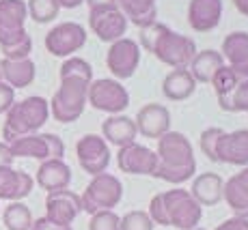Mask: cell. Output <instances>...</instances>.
Instances as JSON below:
<instances>
[{"label": "cell", "instance_id": "obj_11", "mask_svg": "<svg viewBox=\"0 0 248 230\" xmlns=\"http://www.w3.org/2000/svg\"><path fill=\"white\" fill-rule=\"evenodd\" d=\"M76 157L87 174L97 176L106 172V168L110 166V146L97 133H87L76 144Z\"/></svg>", "mask_w": 248, "mask_h": 230}, {"label": "cell", "instance_id": "obj_3", "mask_svg": "<svg viewBox=\"0 0 248 230\" xmlns=\"http://www.w3.org/2000/svg\"><path fill=\"white\" fill-rule=\"evenodd\" d=\"M147 213L154 219V224L190 230L201 224L203 207L190 196L188 189H169L151 198Z\"/></svg>", "mask_w": 248, "mask_h": 230}, {"label": "cell", "instance_id": "obj_32", "mask_svg": "<svg viewBox=\"0 0 248 230\" xmlns=\"http://www.w3.org/2000/svg\"><path fill=\"white\" fill-rule=\"evenodd\" d=\"M218 105L225 112H248V78L240 80L237 86L233 88V93Z\"/></svg>", "mask_w": 248, "mask_h": 230}, {"label": "cell", "instance_id": "obj_13", "mask_svg": "<svg viewBox=\"0 0 248 230\" xmlns=\"http://www.w3.org/2000/svg\"><path fill=\"white\" fill-rule=\"evenodd\" d=\"M82 213V200L76 191L61 189L52 191L46 198V217L59 226H71L74 219Z\"/></svg>", "mask_w": 248, "mask_h": 230}, {"label": "cell", "instance_id": "obj_14", "mask_svg": "<svg viewBox=\"0 0 248 230\" xmlns=\"http://www.w3.org/2000/svg\"><path fill=\"white\" fill-rule=\"evenodd\" d=\"M117 166H119V170L125 172V174L154 176L155 166H158V155H155V151H151V148L134 142V144H127V146L119 148Z\"/></svg>", "mask_w": 248, "mask_h": 230}, {"label": "cell", "instance_id": "obj_10", "mask_svg": "<svg viewBox=\"0 0 248 230\" xmlns=\"http://www.w3.org/2000/svg\"><path fill=\"white\" fill-rule=\"evenodd\" d=\"M140 65V45L134 39H123L110 43L106 54V67L114 75V80H130Z\"/></svg>", "mask_w": 248, "mask_h": 230}, {"label": "cell", "instance_id": "obj_38", "mask_svg": "<svg viewBox=\"0 0 248 230\" xmlns=\"http://www.w3.org/2000/svg\"><path fill=\"white\" fill-rule=\"evenodd\" d=\"M13 103H16V90L9 84L0 82V114H7Z\"/></svg>", "mask_w": 248, "mask_h": 230}, {"label": "cell", "instance_id": "obj_42", "mask_svg": "<svg viewBox=\"0 0 248 230\" xmlns=\"http://www.w3.org/2000/svg\"><path fill=\"white\" fill-rule=\"evenodd\" d=\"M13 153L9 148L7 142H0V168H7V166H13Z\"/></svg>", "mask_w": 248, "mask_h": 230}, {"label": "cell", "instance_id": "obj_30", "mask_svg": "<svg viewBox=\"0 0 248 230\" xmlns=\"http://www.w3.org/2000/svg\"><path fill=\"white\" fill-rule=\"evenodd\" d=\"M28 17L37 24H50L52 20L59 17L61 4L59 0H28L26 4Z\"/></svg>", "mask_w": 248, "mask_h": 230}, {"label": "cell", "instance_id": "obj_15", "mask_svg": "<svg viewBox=\"0 0 248 230\" xmlns=\"http://www.w3.org/2000/svg\"><path fill=\"white\" fill-rule=\"evenodd\" d=\"M89 26L93 35L104 43H114L123 39L127 30V17L121 9H108V11H89Z\"/></svg>", "mask_w": 248, "mask_h": 230}, {"label": "cell", "instance_id": "obj_22", "mask_svg": "<svg viewBox=\"0 0 248 230\" xmlns=\"http://www.w3.org/2000/svg\"><path fill=\"white\" fill-rule=\"evenodd\" d=\"M222 200L229 204V209H231L237 217L248 219V166H244L229 181H225Z\"/></svg>", "mask_w": 248, "mask_h": 230}, {"label": "cell", "instance_id": "obj_24", "mask_svg": "<svg viewBox=\"0 0 248 230\" xmlns=\"http://www.w3.org/2000/svg\"><path fill=\"white\" fill-rule=\"evenodd\" d=\"M222 189H225V181L218 172H203L194 176L192 187L188 191L201 207H214L222 200Z\"/></svg>", "mask_w": 248, "mask_h": 230}, {"label": "cell", "instance_id": "obj_36", "mask_svg": "<svg viewBox=\"0 0 248 230\" xmlns=\"http://www.w3.org/2000/svg\"><path fill=\"white\" fill-rule=\"evenodd\" d=\"M119 222H121V217L114 211H97L91 215L89 230H121Z\"/></svg>", "mask_w": 248, "mask_h": 230}, {"label": "cell", "instance_id": "obj_12", "mask_svg": "<svg viewBox=\"0 0 248 230\" xmlns=\"http://www.w3.org/2000/svg\"><path fill=\"white\" fill-rule=\"evenodd\" d=\"M28 9L24 0H0V47H9L28 35L24 24Z\"/></svg>", "mask_w": 248, "mask_h": 230}, {"label": "cell", "instance_id": "obj_8", "mask_svg": "<svg viewBox=\"0 0 248 230\" xmlns=\"http://www.w3.org/2000/svg\"><path fill=\"white\" fill-rule=\"evenodd\" d=\"M13 157H31V159H63L65 155V144L56 133H31L13 140L11 144Z\"/></svg>", "mask_w": 248, "mask_h": 230}, {"label": "cell", "instance_id": "obj_6", "mask_svg": "<svg viewBox=\"0 0 248 230\" xmlns=\"http://www.w3.org/2000/svg\"><path fill=\"white\" fill-rule=\"evenodd\" d=\"M123 198V185L114 174L102 172V174L93 176L91 183L87 185L84 194L80 196L82 200V211L87 213H97V211H112L121 202Z\"/></svg>", "mask_w": 248, "mask_h": 230}, {"label": "cell", "instance_id": "obj_41", "mask_svg": "<svg viewBox=\"0 0 248 230\" xmlns=\"http://www.w3.org/2000/svg\"><path fill=\"white\" fill-rule=\"evenodd\" d=\"M31 230H71V226H59V224L50 222L47 217H39L32 222Z\"/></svg>", "mask_w": 248, "mask_h": 230}, {"label": "cell", "instance_id": "obj_43", "mask_svg": "<svg viewBox=\"0 0 248 230\" xmlns=\"http://www.w3.org/2000/svg\"><path fill=\"white\" fill-rule=\"evenodd\" d=\"M233 7H235L244 17H248V0H233Z\"/></svg>", "mask_w": 248, "mask_h": 230}, {"label": "cell", "instance_id": "obj_17", "mask_svg": "<svg viewBox=\"0 0 248 230\" xmlns=\"http://www.w3.org/2000/svg\"><path fill=\"white\" fill-rule=\"evenodd\" d=\"M216 159L218 164L242 168L248 166V129H235V131L222 133L218 138Z\"/></svg>", "mask_w": 248, "mask_h": 230}, {"label": "cell", "instance_id": "obj_37", "mask_svg": "<svg viewBox=\"0 0 248 230\" xmlns=\"http://www.w3.org/2000/svg\"><path fill=\"white\" fill-rule=\"evenodd\" d=\"M2 52V58L7 60H24V58H31V52H32V39L31 35H26L24 39H20L17 43L9 47H0Z\"/></svg>", "mask_w": 248, "mask_h": 230}, {"label": "cell", "instance_id": "obj_19", "mask_svg": "<svg viewBox=\"0 0 248 230\" xmlns=\"http://www.w3.org/2000/svg\"><path fill=\"white\" fill-rule=\"evenodd\" d=\"M220 54L237 78L240 80L248 78V32L244 30L229 32L225 41H222Z\"/></svg>", "mask_w": 248, "mask_h": 230}, {"label": "cell", "instance_id": "obj_7", "mask_svg": "<svg viewBox=\"0 0 248 230\" xmlns=\"http://www.w3.org/2000/svg\"><path fill=\"white\" fill-rule=\"evenodd\" d=\"M87 103H91L95 110L106 114H121L130 105V93L119 80L114 78H99L89 84Z\"/></svg>", "mask_w": 248, "mask_h": 230}, {"label": "cell", "instance_id": "obj_1", "mask_svg": "<svg viewBox=\"0 0 248 230\" xmlns=\"http://www.w3.org/2000/svg\"><path fill=\"white\" fill-rule=\"evenodd\" d=\"M158 166L154 176L170 185H181L190 181L197 172L192 142L179 131H169L158 140Z\"/></svg>", "mask_w": 248, "mask_h": 230}, {"label": "cell", "instance_id": "obj_29", "mask_svg": "<svg viewBox=\"0 0 248 230\" xmlns=\"http://www.w3.org/2000/svg\"><path fill=\"white\" fill-rule=\"evenodd\" d=\"M32 213L26 204L22 202H9V207H4L2 213V224L7 230H31L32 226Z\"/></svg>", "mask_w": 248, "mask_h": 230}, {"label": "cell", "instance_id": "obj_39", "mask_svg": "<svg viewBox=\"0 0 248 230\" xmlns=\"http://www.w3.org/2000/svg\"><path fill=\"white\" fill-rule=\"evenodd\" d=\"M216 230H248V219L246 217H237V215H233V217L225 219L222 224H218Z\"/></svg>", "mask_w": 248, "mask_h": 230}, {"label": "cell", "instance_id": "obj_44", "mask_svg": "<svg viewBox=\"0 0 248 230\" xmlns=\"http://www.w3.org/2000/svg\"><path fill=\"white\" fill-rule=\"evenodd\" d=\"M84 0H59V4L63 9H76V7H80Z\"/></svg>", "mask_w": 248, "mask_h": 230}, {"label": "cell", "instance_id": "obj_27", "mask_svg": "<svg viewBox=\"0 0 248 230\" xmlns=\"http://www.w3.org/2000/svg\"><path fill=\"white\" fill-rule=\"evenodd\" d=\"M225 58H222L220 52L216 50H201L194 54L192 63H190L188 71L192 73L194 82H201V84H209L212 82V78L218 73V69L220 67H225Z\"/></svg>", "mask_w": 248, "mask_h": 230}, {"label": "cell", "instance_id": "obj_26", "mask_svg": "<svg viewBox=\"0 0 248 230\" xmlns=\"http://www.w3.org/2000/svg\"><path fill=\"white\" fill-rule=\"evenodd\" d=\"M194 90H197V82L188 69H173L162 80V95L170 101H184L192 97Z\"/></svg>", "mask_w": 248, "mask_h": 230}, {"label": "cell", "instance_id": "obj_16", "mask_svg": "<svg viewBox=\"0 0 248 230\" xmlns=\"http://www.w3.org/2000/svg\"><path fill=\"white\" fill-rule=\"evenodd\" d=\"M134 123L140 136L160 140L164 133L170 131V112L162 103H147L138 110Z\"/></svg>", "mask_w": 248, "mask_h": 230}, {"label": "cell", "instance_id": "obj_9", "mask_svg": "<svg viewBox=\"0 0 248 230\" xmlns=\"http://www.w3.org/2000/svg\"><path fill=\"white\" fill-rule=\"evenodd\" d=\"M87 43V30L76 22L56 24L46 35V50L56 58H69Z\"/></svg>", "mask_w": 248, "mask_h": 230}, {"label": "cell", "instance_id": "obj_5", "mask_svg": "<svg viewBox=\"0 0 248 230\" xmlns=\"http://www.w3.org/2000/svg\"><path fill=\"white\" fill-rule=\"evenodd\" d=\"M89 84L82 78H74V75H65L61 78V86L56 93L52 95L50 112L59 123H74L82 116L84 108H87V93Z\"/></svg>", "mask_w": 248, "mask_h": 230}, {"label": "cell", "instance_id": "obj_4", "mask_svg": "<svg viewBox=\"0 0 248 230\" xmlns=\"http://www.w3.org/2000/svg\"><path fill=\"white\" fill-rule=\"evenodd\" d=\"M47 116H50V101H46L39 95L26 97L22 101H16L11 105V110L7 112L2 125V138L7 144H11L13 140L31 133H39V129L46 125Z\"/></svg>", "mask_w": 248, "mask_h": 230}, {"label": "cell", "instance_id": "obj_45", "mask_svg": "<svg viewBox=\"0 0 248 230\" xmlns=\"http://www.w3.org/2000/svg\"><path fill=\"white\" fill-rule=\"evenodd\" d=\"M190 230H205V228H199V226H197V228H190Z\"/></svg>", "mask_w": 248, "mask_h": 230}, {"label": "cell", "instance_id": "obj_40", "mask_svg": "<svg viewBox=\"0 0 248 230\" xmlns=\"http://www.w3.org/2000/svg\"><path fill=\"white\" fill-rule=\"evenodd\" d=\"M89 4V11H108V9H119L117 0H84Z\"/></svg>", "mask_w": 248, "mask_h": 230}, {"label": "cell", "instance_id": "obj_23", "mask_svg": "<svg viewBox=\"0 0 248 230\" xmlns=\"http://www.w3.org/2000/svg\"><path fill=\"white\" fill-rule=\"evenodd\" d=\"M35 181L39 183L41 189L47 191V194L61 191V189H69L71 168L65 164L63 159H46V161H41Z\"/></svg>", "mask_w": 248, "mask_h": 230}, {"label": "cell", "instance_id": "obj_31", "mask_svg": "<svg viewBox=\"0 0 248 230\" xmlns=\"http://www.w3.org/2000/svg\"><path fill=\"white\" fill-rule=\"evenodd\" d=\"M237 82H240V78L233 73V69L229 65H225V67H220V69H218V73L214 75L212 82H209L214 86V93H216V97H218V103L225 101L229 95L233 93V88L237 86Z\"/></svg>", "mask_w": 248, "mask_h": 230}, {"label": "cell", "instance_id": "obj_35", "mask_svg": "<svg viewBox=\"0 0 248 230\" xmlns=\"http://www.w3.org/2000/svg\"><path fill=\"white\" fill-rule=\"evenodd\" d=\"M222 129L220 127H207L205 131L201 133V138H199V146H201V153L205 157H207L209 161H216V146H218V138L222 136Z\"/></svg>", "mask_w": 248, "mask_h": 230}, {"label": "cell", "instance_id": "obj_25", "mask_svg": "<svg viewBox=\"0 0 248 230\" xmlns=\"http://www.w3.org/2000/svg\"><path fill=\"white\" fill-rule=\"evenodd\" d=\"M35 75H37V67L31 58H24V60L0 58V82L9 84L13 90L31 86L35 82Z\"/></svg>", "mask_w": 248, "mask_h": 230}, {"label": "cell", "instance_id": "obj_20", "mask_svg": "<svg viewBox=\"0 0 248 230\" xmlns=\"http://www.w3.org/2000/svg\"><path fill=\"white\" fill-rule=\"evenodd\" d=\"M32 176L24 170H16L13 166L0 168V200L20 202L32 191Z\"/></svg>", "mask_w": 248, "mask_h": 230}, {"label": "cell", "instance_id": "obj_33", "mask_svg": "<svg viewBox=\"0 0 248 230\" xmlns=\"http://www.w3.org/2000/svg\"><path fill=\"white\" fill-rule=\"evenodd\" d=\"M65 75H74V78H82V80H87V82H93V67L84 58L69 56V58L61 65V71H59V78H65Z\"/></svg>", "mask_w": 248, "mask_h": 230}, {"label": "cell", "instance_id": "obj_21", "mask_svg": "<svg viewBox=\"0 0 248 230\" xmlns=\"http://www.w3.org/2000/svg\"><path fill=\"white\" fill-rule=\"evenodd\" d=\"M138 136V129L134 118L125 116V114H112L102 123V138L108 144H114L119 148L134 144Z\"/></svg>", "mask_w": 248, "mask_h": 230}, {"label": "cell", "instance_id": "obj_2", "mask_svg": "<svg viewBox=\"0 0 248 230\" xmlns=\"http://www.w3.org/2000/svg\"><path fill=\"white\" fill-rule=\"evenodd\" d=\"M140 43L160 63L173 67V69H188L194 54L199 52L194 39L170 30L160 22L140 28Z\"/></svg>", "mask_w": 248, "mask_h": 230}, {"label": "cell", "instance_id": "obj_18", "mask_svg": "<svg viewBox=\"0 0 248 230\" xmlns=\"http://www.w3.org/2000/svg\"><path fill=\"white\" fill-rule=\"evenodd\" d=\"M222 20V0H190L188 24L194 32H212Z\"/></svg>", "mask_w": 248, "mask_h": 230}, {"label": "cell", "instance_id": "obj_34", "mask_svg": "<svg viewBox=\"0 0 248 230\" xmlns=\"http://www.w3.org/2000/svg\"><path fill=\"white\" fill-rule=\"evenodd\" d=\"M119 228L121 230H154L155 224L154 219L149 217V213L147 211H127L125 215L121 217V222H119Z\"/></svg>", "mask_w": 248, "mask_h": 230}, {"label": "cell", "instance_id": "obj_28", "mask_svg": "<svg viewBox=\"0 0 248 230\" xmlns=\"http://www.w3.org/2000/svg\"><path fill=\"white\" fill-rule=\"evenodd\" d=\"M121 13L127 17V22H132L138 28L151 26L158 20V9H155V0H117Z\"/></svg>", "mask_w": 248, "mask_h": 230}]
</instances>
